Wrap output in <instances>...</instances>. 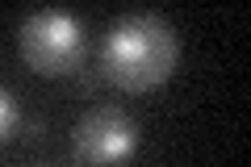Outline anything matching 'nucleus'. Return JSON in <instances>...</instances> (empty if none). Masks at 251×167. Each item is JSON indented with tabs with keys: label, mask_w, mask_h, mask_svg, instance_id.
I'll list each match as a JSON object with an SVG mask.
<instances>
[{
	"label": "nucleus",
	"mask_w": 251,
	"mask_h": 167,
	"mask_svg": "<svg viewBox=\"0 0 251 167\" xmlns=\"http://www.w3.org/2000/svg\"><path fill=\"white\" fill-rule=\"evenodd\" d=\"M180 38L168 17L159 13H126L109 25L100 42V75L122 92H155L176 75Z\"/></svg>",
	"instance_id": "1"
},
{
	"label": "nucleus",
	"mask_w": 251,
	"mask_h": 167,
	"mask_svg": "<svg viewBox=\"0 0 251 167\" xmlns=\"http://www.w3.org/2000/svg\"><path fill=\"white\" fill-rule=\"evenodd\" d=\"M21 59L38 75H72L88 54V29L67 9H34L21 21Z\"/></svg>",
	"instance_id": "2"
},
{
	"label": "nucleus",
	"mask_w": 251,
	"mask_h": 167,
	"mask_svg": "<svg viewBox=\"0 0 251 167\" xmlns=\"http://www.w3.org/2000/svg\"><path fill=\"white\" fill-rule=\"evenodd\" d=\"M143 130L122 105H92L72 130V155L80 167H122L138 150Z\"/></svg>",
	"instance_id": "3"
},
{
	"label": "nucleus",
	"mask_w": 251,
	"mask_h": 167,
	"mask_svg": "<svg viewBox=\"0 0 251 167\" xmlns=\"http://www.w3.org/2000/svg\"><path fill=\"white\" fill-rule=\"evenodd\" d=\"M17 130H21V105H17V96L0 84V142H9Z\"/></svg>",
	"instance_id": "4"
},
{
	"label": "nucleus",
	"mask_w": 251,
	"mask_h": 167,
	"mask_svg": "<svg viewBox=\"0 0 251 167\" xmlns=\"http://www.w3.org/2000/svg\"><path fill=\"white\" fill-rule=\"evenodd\" d=\"M42 167H50V163H42Z\"/></svg>",
	"instance_id": "5"
}]
</instances>
